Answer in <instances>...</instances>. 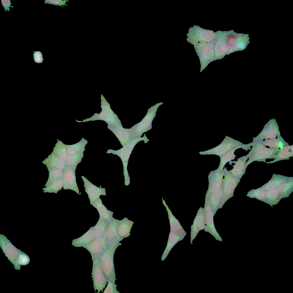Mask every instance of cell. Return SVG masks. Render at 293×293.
I'll use <instances>...</instances> for the list:
<instances>
[{"mask_svg":"<svg viewBox=\"0 0 293 293\" xmlns=\"http://www.w3.org/2000/svg\"><path fill=\"white\" fill-rule=\"evenodd\" d=\"M251 143L252 147L247 155L249 159L245 164L246 167L254 161L266 162L265 160L267 159H274L280 149L266 147L260 141H253Z\"/></svg>","mask_w":293,"mask_h":293,"instance_id":"1","label":"cell"},{"mask_svg":"<svg viewBox=\"0 0 293 293\" xmlns=\"http://www.w3.org/2000/svg\"><path fill=\"white\" fill-rule=\"evenodd\" d=\"M289 178L283 175L273 174L271 179L260 188L266 191L276 189L280 184L286 182Z\"/></svg>","mask_w":293,"mask_h":293,"instance_id":"16","label":"cell"},{"mask_svg":"<svg viewBox=\"0 0 293 293\" xmlns=\"http://www.w3.org/2000/svg\"><path fill=\"white\" fill-rule=\"evenodd\" d=\"M33 55L34 60L35 62L37 63L42 62L43 59L42 53L41 52L39 51L35 52Z\"/></svg>","mask_w":293,"mask_h":293,"instance_id":"33","label":"cell"},{"mask_svg":"<svg viewBox=\"0 0 293 293\" xmlns=\"http://www.w3.org/2000/svg\"><path fill=\"white\" fill-rule=\"evenodd\" d=\"M109 221L99 217L96 225L94 226L96 238L104 237Z\"/></svg>","mask_w":293,"mask_h":293,"instance_id":"25","label":"cell"},{"mask_svg":"<svg viewBox=\"0 0 293 293\" xmlns=\"http://www.w3.org/2000/svg\"><path fill=\"white\" fill-rule=\"evenodd\" d=\"M76 167H66L64 169L62 177L64 183L63 189L71 190L81 195L76 180L75 171Z\"/></svg>","mask_w":293,"mask_h":293,"instance_id":"9","label":"cell"},{"mask_svg":"<svg viewBox=\"0 0 293 293\" xmlns=\"http://www.w3.org/2000/svg\"><path fill=\"white\" fill-rule=\"evenodd\" d=\"M1 3L4 7L5 11H6L7 10L10 12L9 7L13 8V6H11V2L10 0H1Z\"/></svg>","mask_w":293,"mask_h":293,"instance_id":"34","label":"cell"},{"mask_svg":"<svg viewBox=\"0 0 293 293\" xmlns=\"http://www.w3.org/2000/svg\"><path fill=\"white\" fill-rule=\"evenodd\" d=\"M63 171L62 169H58L55 170L53 174L49 177L48 181L45 186L46 187L51 182L57 179L62 178Z\"/></svg>","mask_w":293,"mask_h":293,"instance_id":"30","label":"cell"},{"mask_svg":"<svg viewBox=\"0 0 293 293\" xmlns=\"http://www.w3.org/2000/svg\"><path fill=\"white\" fill-rule=\"evenodd\" d=\"M81 177L84 183L85 191L88 195L90 204L93 201L100 198V195H106L105 188L96 186L83 176Z\"/></svg>","mask_w":293,"mask_h":293,"instance_id":"11","label":"cell"},{"mask_svg":"<svg viewBox=\"0 0 293 293\" xmlns=\"http://www.w3.org/2000/svg\"><path fill=\"white\" fill-rule=\"evenodd\" d=\"M266 194V191L260 188L256 189H252L248 192L247 196L250 198H256L263 201Z\"/></svg>","mask_w":293,"mask_h":293,"instance_id":"29","label":"cell"},{"mask_svg":"<svg viewBox=\"0 0 293 293\" xmlns=\"http://www.w3.org/2000/svg\"><path fill=\"white\" fill-rule=\"evenodd\" d=\"M293 156V145H288L284 146L280 150L274 160L266 162L267 163H272L281 160H288Z\"/></svg>","mask_w":293,"mask_h":293,"instance_id":"19","label":"cell"},{"mask_svg":"<svg viewBox=\"0 0 293 293\" xmlns=\"http://www.w3.org/2000/svg\"><path fill=\"white\" fill-rule=\"evenodd\" d=\"M252 143L244 144L242 142L226 136L222 142L219 145L212 149L199 152L201 155H214L220 157L232 148L242 146L246 151L250 150Z\"/></svg>","mask_w":293,"mask_h":293,"instance_id":"4","label":"cell"},{"mask_svg":"<svg viewBox=\"0 0 293 293\" xmlns=\"http://www.w3.org/2000/svg\"><path fill=\"white\" fill-rule=\"evenodd\" d=\"M64 183L62 178L54 180L51 182L45 187L43 188L44 191L43 192L57 193L63 187Z\"/></svg>","mask_w":293,"mask_h":293,"instance_id":"27","label":"cell"},{"mask_svg":"<svg viewBox=\"0 0 293 293\" xmlns=\"http://www.w3.org/2000/svg\"><path fill=\"white\" fill-rule=\"evenodd\" d=\"M120 241L110 243L106 251L100 257V265L104 275L108 280L115 282L116 278L114 264V255Z\"/></svg>","mask_w":293,"mask_h":293,"instance_id":"2","label":"cell"},{"mask_svg":"<svg viewBox=\"0 0 293 293\" xmlns=\"http://www.w3.org/2000/svg\"><path fill=\"white\" fill-rule=\"evenodd\" d=\"M276 189L281 199L288 197L293 191V177H289L286 182L280 184Z\"/></svg>","mask_w":293,"mask_h":293,"instance_id":"18","label":"cell"},{"mask_svg":"<svg viewBox=\"0 0 293 293\" xmlns=\"http://www.w3.org/2000/svg\"><path fill=\"white\" fill-rule=\"evenodd\" d=\"M67 1L62 0H45V3H47L62 6V5H66L65 4Z\"/></svg>","mask_w":293,"mask_h":293,"instance_id":"32","label":"cell"},{"mask_svg":"<svg viewBox=\"0 0 293 293\" xmlns=\"http://www.w3.org/2000/svg\"><path fill=\"white\" fill-rule=\"evenodd\" d=\"M84 156L83 152L69 155L66 160L67 167H76Z\"/></svg>","mask_w":293,"mask_h":293,"instance_id":"28","label":"cell"},{"mask_svg":"<svg viewBox=\"0 0 293 293\" xmlns=\"http://www.w3.org/2000/svg\"><path fill=\"white\" fill-rule=\"evenodd\" d=\"M108 128L114 134L123 147L127 144L133 138L130 128L108 125Z\"/></svg>","mask_w":293,"mask_h":293,"instance_id":"12","label":"cell"},{"mask_svg":"<svg viewBox=\"0 0 293 293\" xmlns=\"http://www.w3.org/2000/svg\"><path fill=\"white\" fill-rule=\"evenodd\" d=\"M223 190L221 186L209 197L210 204L214 215L217 210L220 208Z\"/></svg>","mask_w":293,"mask_h":293,"instance_id":"20","label":"cell"},{"mask_svg":"<svg viewBox=\"0 0 293 293\" xmlns=\"http://www.w3.org/2000/svg\"><path fill=\"white\" fill-rule=\"evenodd\" d=\"M110 243L104 236L95 238L84 248L90 253L92 261L99 258L108 248Z\"/></svg>","mask_w":293,"mask_h":293,"instance_id":"6","label":"cell"},{"mask_svg":"<svg viewBox=\"0 0 293 293\" xmlns=\"http://www.w3.org/2000/svg\"><path fill=\"white\" fill-rule=\"evenodd\" d=\"M223 176V171L219 172L217 169L211 171L209 175V187L205 199L209 198L211 195L217 191L221 186Z\"/></svg>","mask_w":293,"mask_h":293,"instance_id":"10","label":"cell"},{"mask_svg":"<svg viewBox=\"0 0 293 293\" xmlns=\"http://www.w3.org/2000/svg\"><path fill=\"white\" fill-rule=\"evenodd\" d=\"M92 274L95 291L97 290L98 293L101 291L102 292L106 285L108 280L103 273L99 258L93 261Z\"/></svg>","mask_w":293,"mask_h":293,"instance_id":"7","label":"cell"},{"mask_svg":"<svg viewBox=\"0 0 293 293\" xmlns=\"http://www.w3.org/2000/svg\"><path fill=\"white\" fill-rule=\"evenodd\" d=\"M262 144L265 146H268L270 148H278L281 149L284 146L289 145L281 135L277 137V138L266 140L261 141Z\"/></svg>","mask_w":293,"mask_h":293,"instance_id":"21","label":"cell"},{"mask_svg":"<svg viewBox=\"0 0 293 293\" xmlns=\"http://www.w3.org/2000/svg\"><path fill=\"white\" fill-rule=\"evenodd\" d=\"M280 135L278 126L276 119L273 118L264 125L262 131L257 136L253 138V141L275 138Z\"/></svg>","mask_w":293,"mask_h":293,"instance_id":"8","label":"cell"},{"mask_svg":"<svg viewBox=\"0 0 293 293\" xmlns=\"http://www.w3.org/2000/svg\"><path fill=\"white\" fill-rule=\"evenodd\" d=\"M281 199L280 194L276 189L267 191L263 201L272 206L277 204Z\"/></svg>","mask_w":293,"mask_h":293,"instance_id":"24","label":"cell"},{"mask_svg":"<svg viewBox=\"0 0 293 293\" xmlns=\"http://www.w3.org/2000/svg\"><path fill=\"white\" fill-rule=\"evenodd\" d=\"M248 159L247 155L237 159V161H231L230 163L235 164L233 168L229 171L234 177L240 179L246 172V167H245L246 161Z\"/></svg>","mask_w":293,"mask_h":293,"instance_id":"13","label":"cell"},{"mask_svg":"<svg viewBox=\"0 0 293 293\" xmlns=\"http://www.w3.org/2000/svg\"><path fill=\"white\" fill-rule=\"evenodd\" d=\"M240 148L245 150V149L242 146L235 147L232 148L220 157L219 165L218 168L217 169L219 172L221 173L223 171L224 167L227 163L235 159L236 155L234 154V153L235 150Z\"/></svg>","mask_w":293,"mask_h":293,"instance_id":"22","label":"cell"},{"mask_svg":"<svg viewBox=\"0 0 293 293\" xmlns=\"http://www.w3.org/2000/svg\"><path fill=\"white\" fill-rule=\"evenodd\" d=\"M96 238L94 227H91L89 230L82 236L73 239L72 245L75 247H83L86 246Z\"/></svg>","mask_w":293,"mask_h":293,"instance_id":"15","label":"cell"},{"mask_svg":"<svg viewBox=\"0 0 293 293\" xmlns=\"http://www.w3.org/2000/svg\"><path fill=\"white\" fill-rule=\"evenodd\" d=\"M142 140L144 141L145 143L149 141L145 134L143 137H140L133 138L127 144L119 150L115 151L109 149L106 152L108 153H112L116 155L121 159L123 165L125 183H126L125 185L126 184L127 180L128 181V180H129L127 167L130 155L135 145L139 142Z\"/></svg>","mask_w":293,"mask_h":293,"instance_id":"3","label":"cell"},{"mask_svg":"<svg viewBox=\"0 0 293 293\" xmlns=\"http://www.w3.org/2000/svg\"><path fill=\"white\" fill-rule=\"evenodd\" d=\"M223 171L224 178L221 185L223 196L220 208L222 207L227 201L233 196L235 189L240 181V179L233 176L226 167H224Z\"/></svg>","mask_w":293,"mask_h":293,"instance_id":"5","label":"cell"},{"mask_svg":"<svg viewBox=\"0 0 293 293\" xmlns=\"http://www.w3.org/2000/svg\"><path fill=\"white\" fill-rule=\"evenodd\" d=\"M116 286L114 282L108 280L107 286L105 289L103 293H115L118 292L116 290Z\"/></svg>","mask_w":293,"mask_h":293,"instance_id":"31","label":"cell"},{"mask_svg":"<svg viewBox=\"0 0 293 293\" xmlns=\"http://www.w3.org/2000/svg\"><path fill=\"white\" fill-rule=\"evenodd\" d=\"M118 220L113 217L109 221L104 236L110 243L120 239L118 232Z\"/></svg>","mask_w":293,"mask_h":293,"instance_id":"14","label":"cell"},{"mask_svg":"<svg viewBox=\"0 0 293 293\" xmlns=\"http://www.w3.org/2000/svg\"><path fill=\"white\" fill-rule=\"evenodd\" d=\"M87 143V140L82 138L81 140L77 143L71 145H66L68 154L72 155L83 152Z\"/></svg>","mask_w":293,"mask_h":293,"instance_id":"23","label":"cell"},{"mask_svg":"<svg viewBox=\"0 0 293 293\" xmlns=\"http://www.w3.org/2000/svg\"><path fill=\"white\" fill-rule=\"evenodd\" d=\"M91 204L96 209L99 213L100 217L109 221L112 218L113 212L107 209L103 204L102 201L100 198L93 201Z\"/></svg>","mask_w":293,"mask_h":293,"instance_id":"17","label":"cell"},{"mask_svg":"<svg viewBox=\"0 0 293 293\" xmlns=\"http://www.w3.org/2000/svg\"><path fill=\"white\" fill-rule=\"evenodd\" d=\"M133 222L128 220L127 218H124L123 219L118 220V232L120 237H122L127 233V230L131 229Z\"/></svg>","mask_w":293,"mask_h":293,"instance_id":"26","label":"cell"}]
</instances>
